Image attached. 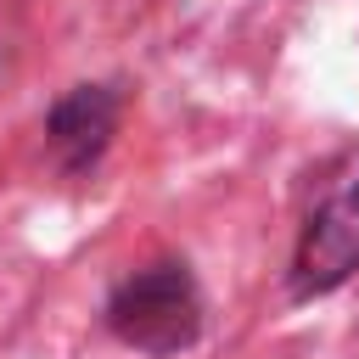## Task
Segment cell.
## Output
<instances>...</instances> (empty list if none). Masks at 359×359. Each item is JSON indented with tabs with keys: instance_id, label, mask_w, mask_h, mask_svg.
I'll return each instance as SVG.
<instances>
[{
	"instance_id": "2",
	"label": "cell",
	"mask_w": 359,
	"mask_h": 359,
	"mask_svg": "<svg viewBox=\"0 0 359 359\" xmlns=\"http://www.w3.org/2000/svg\"><path fill=\"white\" fill-rule=\"evenodd\" d=\"M353 269H359V151H348L325 174V185L303 219V236H297L292 286H297V297H314V292L342 286Z\"/></svg>"
},
{
	"instance_id": "1",
	"label": "cell",
	"mask_w": 359,
	"mask_h": 359,
	"mask_svg": "<svg viewBox=\"0 0 359 359\" xmlns=\"http://www.w3.org/2000/svg\"><path fill=\"white\" fill-rule=\"evenodd\" d=\"M107 325L118 342L151 353V359H168L180 348L196 342L202 331V297H196V280L185 275V264H157V269H140L129 275L112 303H107Z\"/></svg>"
},
{
	"instance_id": "3",
	"label": "cell",
	"mask_w": 359,
	"mask_h": 359,
	"mask_svg": "<svg viewBox=\"0 0 359 359\" xmlns=\"http://www.w3.org/2000/svg\"><path fill=\"white\" fill-rule=\"evenodd\" d=\"M112 129H118V101H112V90H101V84H79V90H67V95L50 107V146H56V157H62L73 174L90 168V163L107 151Z\"/></svg>"
}]
</instances>
